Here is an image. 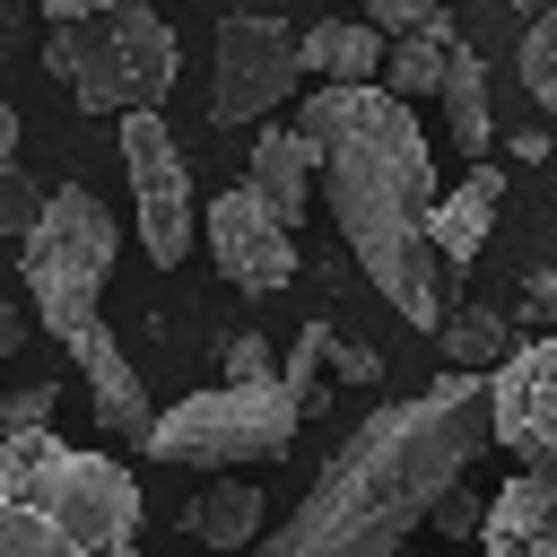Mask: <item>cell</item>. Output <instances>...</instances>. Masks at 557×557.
<instances>
[{
    "instance_id": "1",
    "label": "cell",
    "mask_w": 557,
    "mask_h": 557,
    "mask_svg": "<svg viewBox=\"0 0 557 557\" xmlns=\"http://www.w3.org/2000/svg\"><path fill=\"white\" fill-rule=\"evenodd\" d=\"M496 444V374L453 366L418 400H383L322 461L305 505L252 540V557H400L418 522L461 487V470Z\"/></svg>"
},
{
    "instance_id": "2",
    "label": "cell",
    "mask_w": 557,
    "mask_h": 557,
    "mask_svg": "<svg viewBox=\"0 0 557 557\" xmlns=\"http://www.w3.org/2000/svg\"><path fill=\"white\" fill-rule=\"evenodd\" d=\"M296 122L313 131L322 148V200H331V226L348 235L357 270L383 287V305L409 322V331H444L453 322V261L435 252V148L418 131V104L392 96L383 78H322L296 96Z\"/></svg>"
},
{
    "instance_id": "3",
    "label": "cell",
    "mask_w": 557,
    "mask_h": 557,
    "mask_svg": "<svg viewBox=\"0 0 557 557\" xmlns=\"http://www.w3.org/2000/svg\"><path fill=\"white\" fill-rule=\"evenodd\" d=\"M113 252H122V218L87 183H61L35 218V235L17 244V270H26V296H35V331H52L78 357L96 426L122 435V444H148V426H157L148 383H139V366L122 357V339L104 331V305H96L104 278H113Z\"/></svg>"
},
{
    "instance_id": "4",
    "label": "cell",
    "mask_w": 557,
    "mask_h": 557,
    "mask_svg": "<svg viewBox=\"0 0 557 557\" xmlns=\"http://www.w3.org/2000/svg\"><path fill=\"white\" fill-rule=\"evenodd\" d=\"M0 557H139V479L52 426L0 435Z\"/></svg>"
},
{
    "instance_id": "5",
    "label": "cell",
    "mask_w": 557,
    "mask_h": 557,
    "mask_svg": "<svg viewBox=\"0 0 557 557\" xmlns=\"http://www.w3.org/2000/svg\"><path fill=\"white\" fill-rule=\"evenodd\" d=\"M313 418V392L270 366V374H226L218 392H191L174 409H157L148 426V461H174V470H244V461H278L296 444V426Z\"/></svg>"
},
{
    "instance_id": "6",
    "label": "cell",
    "mask_w": 557,
    "mask_h": 557,
    "mask_svg": "<svg viewBox=\"0 0 557 557\" xmlns=\"http://www.w3.org/2000/svg\"><path fill=\"white\" fill-rule=\"evenodd\" d=\"M44 61H52V78L70 87L78 113H139L174 87L183 44L148 0H113V9H87V17H52Z\"/></svg>"
},
{
    "instance_id": "7",
    "label": "cell",
    "mask_w": 557,
    "mask_h": 557,
    "mask_svg": "<svg viewBox=\"0 0 557 557\" xmlns=\"http://www.w3.org/2000/svg\"><path fill=\"white\" fill-rule=\"evenodd\" d=\"M305 35L270 9H235L218 26V52H209V122L235 131V122H270L287 96H305Z\"/></svg>"
},
{
    "instance_id": "8",
    "label": "cell",
    "mask_w": 557,
    "mask_h": 557,
    "mask_svg": "<svg viewBox=\"0 0 557 557\" xmlns=\"http://www.w3.org/2000/svg\"><path fill=\"white\" fill-rule=\"evenodd\" d=\"M122 131V174H131V200H139V252L157 261V270H174L191 244H200V200H191V165H183V148H174V131H165V113L157 104H139V113H113Z\"/></svg>"
},
{
    "instance_id": "9",
    "label": "cell",
    "mask_w": 557,
    "mask_h": 557,
    "mask_svg": "<svg viewBox=\"0 0 557 557\" xmlns=\"http://www.w3.org/2000/svg\"><path fill=\"white\" fill-rule=\"evenodd\" d=\"M200 235H209L218 278H226V287H244V296H278V287L296 278V226H287V218H278V209L252 191V183L209 191Z\"/></svg>"
},
{
    "instance_id": "10",
    "label": "cell",
    "mask_w": 557,
    "mask_h": 557,
    "mask_svg": "<svg viewBox=\"0 0 557 557\" xmlns=\"http://www.w3.org/2000/svg\"><path fill=\"white\" fill-rule=\"evenodd\" d=\"M496 444L531 470H557V331L496 366Z\"/></svg>"
},
{
    "instance_id": "11",
    "label": "cell",
    "mask_w": 557,
    "mask_h": 557,
    "mask_svg": "<svg viewBox=\"0 0 557 557\" xmlns=\"http://www.w3.org/2000/svg\"><path fill=\"white\" fill-rule=\"evenodd\" d=\"M244 183L287 218V226H305V200L322 191V148H313V131L305 122H252V148H244Z\"/></svg>"
},
{
    "instance_id": "12",
    "label": "cell",
    "mask_w": 557,
    "mask_h": 557,
    "mask_svg": "<svg viewBox=\"0 0 557 557\" xmlns=\"http://www.w3.org/2000/svg\"><path fill=\"white\" fill-rule=\"evenodd\" d=\"M479 557H557V470H531V461H522V470L487 496Z\"/></svg>"
},
{
    "instance_id": "13",
    "label": "cell",
    "mask_w": 557,
    "mask_h": 557,
    "mask_svg": "<svg viewBox=\"0 0 557 557\" xmlns=\"http://www.w3.org/2000/svg\"><path fill=\"white\" fill-rule=\"evenodd\" d=\"M496 200H505V165H470L444 200H435V252L453 261V270H470L479 252H487V226H496Z\"/></svg>"
},
{
    "instance_id": "14",
    "label": "cell",
    "mask_w": 557,
    "mask_h": 557,
    "mask_svg": "<svg viewBox=\"0 0 557 557\" xmlns=\"http://www.w3.org/2000/svg\"><path fill=\"white\" fill-rule=\"evenodd\" d=\"M383 61H392V35L374 17L331 9L322 26H305V70L313 78H383Z\"/></svg>"
},
{
    "instance_id": "15",
    "label": "cell",
    "mask_w": 557,
    "mask_h": 557,
    "mask_svg": "<svg viewBox=\"0 0 557 557\" xmlns=\"http://www.w3.org/2000/svg\"><path fill=\"white\" fill-rule=\"evenodd\" d=\"M261 513H270V505H261L252 479H209V487L183 505V531H191L200 548H252V540H261Z\"/></svg>"
},
{
    "instance_id": "16",
    "label": "cell",
    "mask_w": 557,
    "mask_h": 557,
    "mask_svg": "<svg viewBox=\"0 0 557 557\" xmlns=\"http://www.w3.org/2000/svg\"><path fill=\"white\" fill-rule=\"evenodd\" d=\"M444 131L461 157H487L496 148V113H487V61L470 44H453V70H444Z\"/></svg>"
},
{
    "instance_id": "17",
    "label": "cell",
    "mask_w": 557,
    "mask_h": 557,
    "mask_svg": "<svg viewBox=\"0 0 557 557\" xmlns=\"http://www.w3.org/2000/svg\"><path fill=\"white\" fill-rule=\"evenodd\" d=\"M453 44H461V35H453V17H444V26H418V35H392V61H383V87H392V96H409V104H418V96H444V70H453Z\"/></svg>"
},
{
    "instance_id": "18",
    "label": "cell",
    "mask_w": 557,
    "mask_h": 557,
    "mask_svg": "<svg viewBox=\"0 0 557 557\" xmlns=\"http://www.w3.org/2000/svg\"><path fill=\"white\" fill-rule=\"evenodd\" d=\"M435 339H444V357H453V366H487V374L513 357V322H505V313H487V305H453V322H444Z\"/></svg>"
},
{
    "instance_id": "19",
    "label": "cell",
    "mask_w": 557,
    "mask_h": 557,
    "mask_svg": "<svg viewBox=\"0 0 557 557\" xmlns=\"http://www.w3.org/2000/svg\"><path fill=\"white\" fill-rule=\"evenodd\" d=\"M522 87L557 113V9H540V17L522 26Z\"/></svg>"
},
{
    "instance_id": "20",
    "label": "cell",
    "mask_w": 557,
    "mask_h": 557,
    "mask_svg": "<svg viewBox=\"0 0 557 557\" xmlns=\"http://www.w3.org/2000/svg\"><path fill=\"white\" fill-rule=\"evenodd\" d=\"M44 200H52V191H35V183L9 165V174H0V235H17V244H26V235H35V218H44Z\"/></svg>"
},
{
    "instance_id": "21",
    "label": "cell",
    "mask_w": 557,
    "mask_h": 557,
    "mask_svg": "<svg viewBox=\"0 0 557 557\" xmlns=\"http://www.w3.org/2000/svg\"><path fill=\"white\" fill-rule=\"evenodd\" d=\"M366 17L383 35H418V26H444V0H366Z\"/></svg>"
},
{
    "instance_id": "22",
    "label": "cell",
    "mask_w": 557,
    "mask_h": 557,
    "mask_svg": "<svg viewBox=\"0 0 557 557\" xmlns=\"http://www.w3.org/2000/svg\"><path fill=\"white\" fill-rule=\"evenodd\" d=\"M331 374H339V383H374V374H383V357H374L366 339H348V331H331Z\"/></svg>"
},
{
    "instance_id": "23",
    "label": "cell",
    "mask_w": 557,
    "mask_h": 557,
    "mask_svg": "<svg viewBox=\"0 0 557 557\" xmlns=\"http://www.w3.org/2000/svg\"><path fill=\"white\" fill-rule=\"evenodd\" d=\"M435 531H444V540H479V531H487V505H479V496H461V487H453V496H444V505H435Z\"/></svg>"
},
{
    "instance_id": "24",
    "label": "cell",
    "mask_w": 557,
    "mask_h": 557,
    "mask_svg": "<svg viewBox=\"0 0 557 557\" xmlns=\"http://www.w3.org/2000/svg\"><path fill=\"white\" fill-rule=\"evenodd\" d=\"M52 409H61V383H17L9 392V426H44Z\"/></svg>"
},
{
    "instance_id": "25",
    "label": "cell",
    "mask_w": 557,
    "mask_h": 557,
    "mask_svg": "<svg viewBox=\"0 0 557 557\" xmlns=\"http://www.w3.org/2000/svg\"><path fill=\"white\" fill-rule=\"evenodd\" d=\"M226 374H270V339L261 331H235L226 339Z\"/></svg>"
},
{
    "instance_id": "26",
    "label": "cell",
    "mask_w": 557,
    "mask_h": 557,
    "mask_svg": "<svg viewBox=\"0 0 557 557\" xmlns=\"http://www.w3.org/2000/svg\"><path fill=\"white\" fill-rule=\"evenodd\" d=\"M522 296H531V313L557 331V270H531V278H522Z\"/></svg>"
},
{
    "instance_id": "27",
    "label": "cell",
    "mask_w": 557,
    "mask_h": 557,
    "mask_svg": "<svg viewBox=\"0 0 557 557\" xmlns=\"http://www.w3.org/2000/svg\"><path fill=\"white\" fill-rule=\"evenodd\" d=\"M26 331H35V313H17V305L0 296V357H17V348H26Z\"/></svg>"
},
{
    "instance_id": "28",
    "label": "cell",
    "mask_w": 557,
    "mask_h": 557,
    "mask_svg": "<svg viewBox=\"0 0 557 557\" xmlns=\"http://www.w3.org/2000/svg\"><path fill=\"white\" fill-rule=\"evenodd\" d=\"M9 165H17V113L0 104V174H9Z\"/></svg>"
},
{
    "instance_id": "29",
    "label": "cell",
    "mask_w": 557,
    "mask_h": 557,
    "mask_svg": "<svg viewBox=\"0 0 557 557\" xmlns=\"http://www.w3.org/2000/svg\"><path fill=\"white\" fill-rule=\"evenodd\" d=\"M44 17H87V9H113V0H35Z\"/></svg>"
},
{
    "instance_id": "30",
    "label": "cell",
    "mask_w": 557,
    "mask_h": 557,
    "mask_svg": "<svg viewBox=\"0 0 557 557\" xmlns=\"http://www.w3.org/2000/svg\"><path fill=\"white\" fill-rule=\"evenodd\" d=\"M513 9H522V17H540V9H557V0H513Z\"/></svg>"
},
{
    "instance_id": "31",
    "label": "cell",
    "mask_w": 557,
    "mask_h": 557,
    "mask_svg": "<svg viewBox=\"0 0 557 557\" xmlns=\"http://www.w3.org/2000/svg\"><path fill=\"white\" fill-rule=\"evenodd\" d=\"M0 435H9V392H0Z\"/></svg>"
},
{
    "instance_id": "32",
    "label": "cell",
    "mask_w": 557,
    "mask_h": 557,
    "mask_svg": "<svg viewBox=\"0 0 557 557\" xmlns=\"http://www.w3.org/2000/svg\"><path fill=\"white\" fill-rule=\"evenodd\" d=\"M322 9H348V0H322Z\"/></svg>"
}]
</instances>
